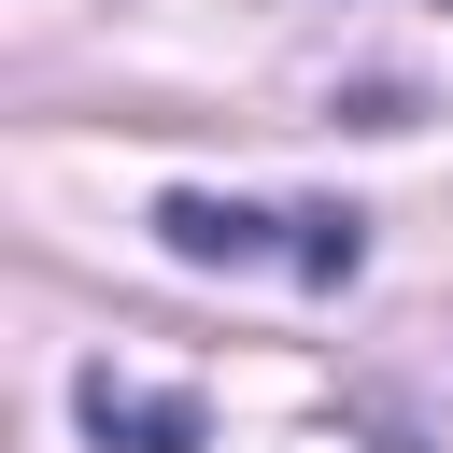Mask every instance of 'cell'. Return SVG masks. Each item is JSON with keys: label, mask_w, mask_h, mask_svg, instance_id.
I'll list each match as a JSON object with an SVG mask.
<instances>
[{"label": "cell", "mask_w": 453, "mask_h": 453, "mask_svg": "<svg viewBox=\"0 0 453 453\" xmlns=\"http://www.w3.org/2000/svg\"><path fill=\"white\" fill-rule=\"evenodd\" d=\"M269 226H283V212H241V198H212V184H170V198H156V241H170L184 269H255Z\"/></svg>", "instance_id": "cell-2"}, {"label": "cell", "mask_w": 453, "mask_h": 453, "mask_svg": "<svg viewBox=\"0 0 453 453\" xmlns=\"http://www.w3.org/2000/svg\"><path fill=\"white\" fill-rule=\"evenodd\" d=\"M71 411H85V439H99V453H198V439H212V411H198V396H142V382H113V368H85V382H71Z\"/></svg>", "instance_id": "cell-1"}, {"label": "cell", "mask_w": 453, "mask_h": 453, "mask_svg": "<svg viewBox=\"0 0 453 453\" xmlns=\"http://www.w3.org/2000/svg\"><path fill=\"white\" fill-rule=\"evenodd\" d=\"M283 255H297L311 283H354V269H368V226H354V212H297V241H283Z\"/></svg>", "instance_id": "cell-3"}]
</instances>
